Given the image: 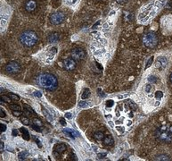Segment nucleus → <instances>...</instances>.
Here are the masks:
<instances>
[{"label":"nucleus","mask_w":172,"mask_h":161,"mask_svg":"<svg viewBox=\"0 0 172 161\" xmlns=\"http://www.w3.org/2000/svg\"><path fill=\"white\" fill-rule=\"evenodd\" d=\"M38 82L43 88L47 89L48 90H55L58 85L57 79L55 78V76H54L53 74H50V73L41 74L39 76V79H38Z\"/></svg>","instance_id":"obj_1"},{"label":"nucleus","mask_w":172,"mask_h":161,"mask_svg":"<svg viewBox=\"0 0 172 161\" xmlns=\"http://www.w3.org/2000/svg\"><path fill=\"white\" fill-rule=\"evenodd\" d=\"M20 40L26 47H32L38 41V36L32 30H26L21 35Z\"/></svg>","instance_id":"obj_2"},{"label":"nucleus","mask_w":172,"mask_h":161,"mask_svg":"<svg viewBox=\"0 0 172 161\" xmlns=\"http://www.w3.org/2000/svg\"><path fill=\"white\" fill-rule=\"evenodd\" d=\"M143 42L147 47H153L157 45L158 38L153 32H148L143 37Z\"/></svg>","instance_id":"obj_3"},{"label":"nucleus","mask_w":172,"mask_h":161,"mask_svg":"<svg viewBox=\"0 0 172 161\" xmlns=\"http://www.w3.org/2000/svg\"><path fill=\"white\" fill-rule=\"evenodd\" d=\"M65 19V16L62 13H55L50 16V21L52 23L58 25V24L62 23V21Z\"/></svg>","instance_id":"obj_4"},{"label":"nucleus","mask_w":172,"mask_h":161,"mask_svg":"<svg viewBox=\"0 0 172 161\" xmlns=\"http://www.w3.org/2000/svg\"><path fill=\"white\" fill-rule=\"evenodd\" d=\"M20 69H21V66L16 62H9L5 66V70L9 73H16L20 71Z\"/></svg>","instance_id":"obj_5"},{"label":"nucleus","mask_w":172,"mask_h":161,"mask_svg":"<svg viewBox=\"0 0 172 161\" xmlns=\"http://www.w3.org/2000/svg\"><path fill=\"white\" fill-rule=\"evenodd\" d=\"M158 137L160 139L166 142H172V133L167 131V130H162L159 132V136Z\"/></svg>","instance_id":"obj_6"},{"label":"nucleus","mask_w":172,"mask_h":161,"mask_svg":"<svg viewBox=\"0 0 172 161\" xmlns=\"http://www.w3.org/2000/svg\"><path fill=\"white\" fill-rule=\"evenodd\" d=\"M85 52L81 48H75L71 51V56L73 57V59H76V60H82L85 58Z\"/></svg>","instance_id":"obj_7"},{"label":"nucleus","mask_w":172,"mask_h":161,"mask_svg":"<svg viewBox=\"0 0 172 161\" xmlns=\"http://www.w3.org/2000/svg\"><path fill=\"white\" fill-rule=\"evenodd\" d=\"M167 64H168L167 58L164 57V56H161V57H159L157 60H156L155 66H156V68L160 69V70H162V69H164L167 66Z\"/></svg>","instance_id":"obj_8"},{"label":"nucleus","mask_w":172,"mask_h":161,"mask_svg":"<svg viewBox=\"0 0 172 161\" xmlns=\"http://www.w3.org/2000/svg\"><path fill=\"white\" fill-rule=\"evenodd\" d=\"M76 66V63L73 59L71 58H69V59H66L64 61V68L67 70V71H72L73 69Z\"/></svg>","instance_id":"obj_9"},{"label":"nucleus","mask_w":172,"mask_h":161,"mask_svg":"<svg viewBox=\"0 0 172 161\" xmlns=\"http://www.w3.org/2000/svg\"><path fill=\"white\" fill-rule=\"evenodd\" d=\"M62 132H63L64 133H65L66 135L69 136V137L70 138H75L78 136V133H76V132L73 130V129H70V128H65L62 130Z\"/></svg>","instance_id":"obj_10"},{"label":"nucleus","mask_w":172,"mask_h":161,"mask_svg":"<svg viewBox=\"0 0 172 161\" xmlns=\"http://www.w3.org/2000/svg\"><path fill=\"white\" fill-rule=\"evenodd\" d=\"M25 8L28 12H32L33 10H35V8H36V3H35V1H33V0L28 1L25 4Z\"/></svg>","instance_id":"obj_11"},{"label":"nucleus","mask_w":172,"mask_h":161,"mask_svg":"<svg viewBox=\"0 0 172 161\" xmlns=\"http://www.w3.org/2000/svg\"><path fill=\"white\" fill-rule=\"evenodd\" d=\"M59 40V34L57 32H54L52 34H50V36L48 37V41L50 43H55Z\"/></svg>","instance_id":"obj_12"},{"label":"nucleus","mask_w":172,"mask_h":161,"mask_svg":"<svg viewBox=\"0 0 172 161\" xmlns=\"http://www.w3.org/2000/svg\"><path fill=\"white\" fill-rule=\"evenodd\" d=\"M20 131L21 132V133H22V137H23L24 140H26V141H29L30 140V133H29V132H28L27 129L25 128H21L20 129Z\"/></svg>","instance_id":"obj_13"},{"label":"nucleus","mask_w":172,"mask_h":161,"mask_svg":"<svg viewBox=\"0 0 172 161\" xmlns=\"http://www.w3.org/2000/svg\"><path fill=\"white\" fill-rule=\"evenodd\" d=\"M104 143L105 145H113V139L112 138V136H106V137L104 139Z\"/></svg>","instance_id":"obj_14"},{"label":"nucleus","mask_w":172,"mask_h":161,"mask_svg":"<svg viewBox=\"0 0 172 161\" xmlns=\"http://www.w3.org/2000/svg\"><path fill=\"white\" fill-rule=\"evenodd\" d=\"M66 150V146L64 145V144L61 143V144H58L57 146L55 147V150L57 151V152L61 153V152H63L64 150Z\"/></svg>","instance_id":"obj_15"},{"label":"nucleus","mask_w":172,"mask_h":161,"mask_svg":"<svg viewBox=\"0 0 172 161\" xmlns=\"http://www.w3.org/2000/svg\"><path fill=\"white\" fill-rule=\"evenodd\" d=\"M90 96V90L88 89H85L83 91L82 95H81V99H87L88 97Z\"/></svg>","instance_id":"obj_16"},{"label":"nucleus","mask_w":172,"mask_h":161,"mask_svg":"<svg viewBox=\"0 0 172 161\" xmlns=\"http://www.w3.org/2000/svg\"><path fill=\"white\" fill-rule=\"evenodd\" d=\"M28 156H29V153L27 151H22V152L20 153L18 157H19L20 160H22V159H25L26 158H28Z\"/></svg>","instance_id":"obj_17"},{"label":"nucleus","mask_w":172,"mask_h":161,"mask_svg":"<svg viewBox=\"0 0 172 161\" xmlns=\"http://www.w3.org/2000/svg\"><path fill=\"white\" fill-rule=\"evenodd\" d=\"M43 113H44V115L46 116V117L47 118V120H48L49 122H52V121H53V117H52V116L50 115V113H48V112L46 109H44V108H43Z\"/></svg>","instance_id":"obj_18"},{"label":"nucleus","mask_w":172,"mask_h":161,"mask_svg":"<svg viewBox=\"0 0 172 161\" xmlns=\"http://www.w3.org/2000/svg\"><path fill=\"white\" fill-rule=\"evenodd\" d=\"M94 137L96 138V140H98V141H101V140L104 139V134H103V133L97 132V133H96L94 134Z\"/></svg>","instance_id":"obj_19"},{"label":"nucleus","mask_w":172,"mask_h":161,"mask_svg":"<svg viewBox=\"0 0 172 161\" xmlns=\"http://www.w3.org/2000/svg\"><path fill=\"white\" fill-rule=\"evenodd\" d=\"M115 129H116V131L119 132V133H123L124 132H125V127H124L123 125H117L116 127H115Z\"/></svg>","instance_id":"obj_20"},{"label":"nucleus","mask_w":172,"mask_h":161,"mask_svg":"<svg viewBox=\"0 0 172 161\" xmlns=\"http://www.w3.org/2000/svg\"><path fill=\"white\" fill-rule=\"evenodd\" d=\"M156 160H163V161H165V160H169V157L167 156V155H160V156H158L157 158H156Z\"/></svg>","instance_id":"obj_21"},{"label":"nucleus","mask_w":172,"mask_h":161,"mask_svg":"<svg viewBox=\"0 0 172 161\" xmlns=\"http://www.w3.org/2000/svg\"><path fill=\"white\" fill-rule=\"evenodd\" d=\"M10 108L13 110V111H20V110H21V107L16 105V104H12V105L10 106Z\"/></svg>","instance_id":"obj_22"},{"label":"nucleus","mask_w":172,"mask_h":161,"mask_svg":"<svg viewBox=\"0 0 172 161\" xmlns=\"http://www.w3.org/2000/svg\"><path fill=\"white\" fill-rule=\"evenodd\" d=\"M105 106H106V107L111 108V107H113V106H114V101H113V99H109V100H106V102H105Z\"/></svg>","instance_id":"obj_23"},{"label":"nucleus","mask_w":172,"mask_h":161,"mask_svg":"<svg viewBox=\"0 0 172 161\" xmlns=\"http://www.w3.org/2000/svg\"><path fill=\"white\" fill-rule=\"evenodd\" d=\"M79 106L80 107H87L88 106H90V103H88V102H87V101H80L79 103Z\"/></svg>","instance_id":"obj_24"},{"label":"nucleus","mask_w":172,"mask_h":161,"mask_svg":"<svg viewBox=\"0 0 172 161\" xmlns=\"http://www.w3.org/2000/svg\"><path fill=\"white\" fill-rule=\"evenodd\" d=\"M148 81L150 82H152V83H154V82H157V77H155V76H153V75H152V76H149Z\"/></svg>","instance_id":"obj_25"},{"label":"nucleus","mask_w":172,"mask_h":161,"mask_svg":"<svg viewBox=\"0 0 172 161\" xmlns=\"http://www.w3.org/2000/svg\"><path fill=\"white\" fill-rule=\"evenodd\" d=\"M21 123L23 124V125H29V119H28L27 117H25V116H23V117H21Z\"/></svg>","instance_id":"obj_26"},{"label":"nucleus","mask_w":172,"mask_h":161,"mask_svg":"<svg viewBox=\"0 0 172 161\" xmlns=\"http://www.w3.org/2000/svg\"><path fill=\"white\" fill-rule=\"evenodd\" d=\"M155 97H156V99H161L163 97V93L162 92V91H157V92L155 93Z\"/></svg>","instance_id":"obj_27"},{"label":"nucleus","mask_w":172,"mask_h":161,"mask_svg":"<svg viewBox=\"0 0 172 161\" xmlns=\"http://www.w3.org/2000/svg\"><path fill=\"white\" fill-rule=\"evenodd\" d=\"M145 92L146 93H150L152 91V85H150V84H146V85H145Z\"/></svg>","instance_id":"obj_28"},{"label":"nucleus","mask_w":172,"mask_h":161,"mask_svg":"<svg viewBox=\"0 0 172 161\" xmlns=\"http://www.w3.org/2000/svg\"><path fill=\"white\" fill-rule=\"evenodd\" d=\"M9 97H10V98H11L12 99H13V100H19V99H20V97L18 96V95L13 94V93L9 95Z\"/></svg>","instance_id":"obj_29"},{"label":"nucleus","mask_w":172,"mask_h":161,"mask_svg":"<svg viewBox=\"0 0 172 161\" xmlns=\"http://www.w3.org/2000/svg\"><path fill=\"white\" fill-rule=\"evenodd\" d=\"M153 57L152 56V57H150V59L148 60V62H147L146 64V66H145V68H148V67L151 66V64H153Z\"/></svg>","instance_id":"obj_30"},{"label":"nucleus","mask_w":172,"mask_h":161,"mask_svg":"<svg viewBox=\"0 0 172 161\" xmlns=\"http://www.w3.org/2000/svg\"><path fill=\"white\" fill-rule=\"evenodd\" d=\"M33 124L36 125H38V126H39V127L42 126V123H41L39 120H38V119H34V120H33Z\"/></svg>","instance_id":"obj_31"},{"label":"nucleus","mask_w":172,"mask_h":161,"mask_svg":"<svg viewBox=\"0 0 172 161\" xmlns=\"http://www.w3.org/2000/svg\"><path fill=\"white\" fill-rule=\"evenodd\" d=\"M24 107H25V108H26V109H27V110H28V111H29V112H30V113H32V114H35L34 110L32 109L31 107H30V106H29V105H24Z\"/></svg>","instance_id":"obj_32"},{"label":"nucleus","mask_w":172,"mask_h":161,"mask_svg":"<svg viewBox=\"0 0 172 161\" xmlns=\"http://www.w3.org/2000/svg\"><path fill=\"white\" fill-rule=\"evenodd\" d=\"M31 127H32V128H33V129H34V130H35V131H36V132H38V133H40V132H41L40 127L38 126V125H31Z\"/></svg>","instance_id":"obj_33"},{"label":"nucleus","mask_w":172,"mask_h":161,"mask_svg":"<svg viewBox=\"0 0 172 161\" xmlns=\"http://www.w3.org/2000/svg\"><path fill=\"white\" fill-rule=\"evenodd\" d=\"M34 96L37 97V98H41V97H42V93H41V91H39V90H36L34 92Z\"/></svg>","instance_id":"obj_34"},{"label":"nucleus","mask_w":172,"mask_h":161,"mask_svg":"<svg viewBox=\"0 0 172 161\" xmlns=\"http://www.w3.org/2000/svg\"><path fill=\"white\" fill-rule=\"evenodd\" d=\"M1 100H4V102H9L10 101V98H8L6 96H2L1 97Z\"/></svg>","instance_id":"obj_35"},{"label":"nucleus","mask_w":172,"mask_h":161,"mask_svg":"<svg viewBox=\"0 0 172 161\" xmlns=\"http://www.w3.org/2000/svg\"><path fill=\"white\" fill-rule=\"evenodd\" d=\"M34 140H35V142H37V144H38V147H39V148H41V147H42V145H41L40 141H39V140H38V139H37L36 137H34Z\"/></svg>","instance_id":"obj_36"},{"label":"nucleus","mask_w":172,"mask_h":161,"mask_svg":"<svg viewBox=\"0 0 172 161\" xmlns=\"http://www.w3.org/2000/svg\"><path fill=\"white\" fill-rule=\"evenodd\" d=\"M6 130V125L4 124H1V132H5Z\"/></svg>","instance_id":"obj_37"},{"label":"nucleus","mask_w":172,"mask_h":161,"mask_svg":"<svg viewBox=\"0 0 172 161\" xmlns=\"http://www.w3.org/2000/svg\"><path fill=\"white\" fill-rule=\"evenodd\" d=\"M60 123H61V125H63V126L66 125V121H65L64 118H61V119H60Z\"/></svg>","instance_id":"obj_38"},{"label":"nucleus","mask_w":172,"mask_h":161,"mask_svg":"<svg viewBox=\"0 0 172 161\" xmlns=\"http://www.w3.org/2000/svg\"><path fill=\"white\" fill-rule=\"evenodd\" d=\"M13 114L14 116H19L21 115V112L20 111H13Z\"/></svg>","instance_id":"obj_39"},{"label":"nucleus","mask_w":172,"mask_h":161,"mask_svg":"<svg viewBox=\"0 0 172 161\" xmlns=\"http://www.w3.org/2000/svg\"><path fill=\"white\" fill-rule=\"evenodd\" d=\"M4 143L3 142H0V150L2 151V150H4Z\"/></svg>","instance_id":"obj_40"},{"label":"nucleus","mask_w":172,"mask_h":161,"mask_svg":"<svg viewBox=\"0 0 172 161\" xmlns=\"http://www.w3.org/2000/svg\"><path fill=\"white\" fill-rule=\"evenodd\" d=\"M106 156V153L104 152V153H100V154H98V158L99 159H102V158H104V157H105Z\"/></svg>","instance_id":"obj_41"},{"label":"nucleus","mask_w":172,"mask_h":161,"mask_svg":"<svg viewBox=\"0 0 172 161\" xmlns=\"http://www.w3.org/2000/svg\"><path fill=\"white\" fill-rule=\"evenodd\" d=\"M65 117L68 118V119H70V118L72 117V116H71V114H70V113H66V114H65Z\"/></svg>","instance_id":"obj_42"},{"label":"nucleus","mask_w":172,"mask_h":161,"mask_svg":"<svg viewBox=\"0 0 172 161\" xmlns=\"http://www.w3.org/2000/svg\"><path fill=\"white\" fill-rule=\"evenodd\" d=\"M0 116H1V117H4V116H5V114H4V110L2 109V108H1V110H0Z\"/></svg>","instance_id":"obj_43"},{"label":"nucleus","mask_w":172,"mask_h":161,"mask_svg":"<svg viewBox=\"0 0 172 161\" xmlns=\"http://www.w3.org/2000/svg\"><path fill=\"white\" fill-rule=\"evenodd\" d=\"M119 4H124V3H126L127 2V0H116Z\"/></svg>","instance_id":"obj_44"},{"label":"nucleus","mask_w":172,"mask_h":161,"mask_svg":"<svg viewBox=\"0 0 172 161\" xmlns=\"http://www.w3.org/2000/svg\"><path fill=\"white\" fill-rule=\"evenodd\" d=\"M17 133H18V132L16 131L15 129H14V130H13V136H16V135H17Z\"/></svg>","instance_id":"obj_45"},{"label":"nucleus","mask_w":172,"mask_h":161,"mask_svg":"<svg viewBox=\"0 0 172 161\" xmlns=\"http://www.w3.org/2000/svg\"><path fill=\"white\" fill-rule=\"evenodd\" d=\"M170 81H171V82H172V73H171V74H170Z\"/></svg>","instance_id":"obj_46"}]
</instances>
